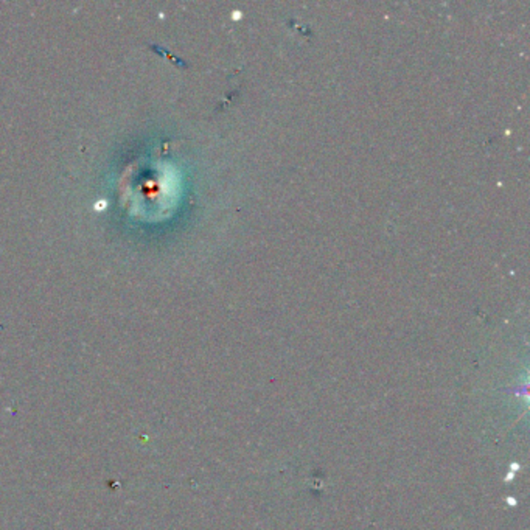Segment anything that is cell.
<instances>
[{
    "instance_id": "1",
    "label": "cell",
    "mask_w": 530,
    "mask_h": 530,
    "mask_svg": "<svg viewBox=\"0 0 530 530\" xmlns=\"http://www.w3.org/2000/svg\"><path fill=\"white\" fill-rule=\"evenodd\" d=\"M507 501H509V502H510V506H515V504H516V501H515V499H514V498H509V499H507Z\"/></svg>"
}]
</instances>
